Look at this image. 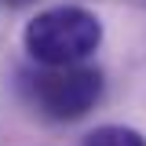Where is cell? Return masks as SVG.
<instances>
[{"label": "cell", "mask_w": 146, "mask_h": 146, "mask_svg": "<svg viewBox=\"0 0 146 146\" xmlns=\"http://www.w3.org/2000/svg\"><path fill=\"white\" fill-rule=\"evenodd\" d=\"M102 44V22L88 7H48L26 26V51L40 66H70L88 58Z\"/></svg>", "instance_id": "1"}, {"label": "cell", "mask_w": 146, "mask_h": 146, "mask_svg": "<svg viewBox=\"0 0 146 146\" xmlns=\"http://www.w3.org/2000/svg\"><path fill=\"white\" fill-rule=\"evenodd\" d=\"M26 95L33 106L51 121H77L102 99V73L70 62V66H44L26 73Z\"/></svg>", "instance_id": "2"}, {"label": "cell", "mask_w": 146, "mask_h": 146, "mask_svg": "<svg viewBox=\"0 0 146 146\" xmlns=\"http://www.w3.org/2000/svg\"><path fill=\"white\" fill-rule=\"evenodd\" d=\"M84 146H146V135L124 124H102L84 139Z\"/></svg>", "instance_id": "3"}, {"label": "cell", "mask_w": 146, "mask_h": 146, "mask_svg": "<svg viewBox=\"0 0 146 146\" xmlns=\"http://www.w3.org/2000/svg\"><path fill=\"white\" fill-rule=\"evenodd\" d=\"M11 7H26V4H33V0H7Z\"/></svg>", "instance_id": "4"}]
</instances>
